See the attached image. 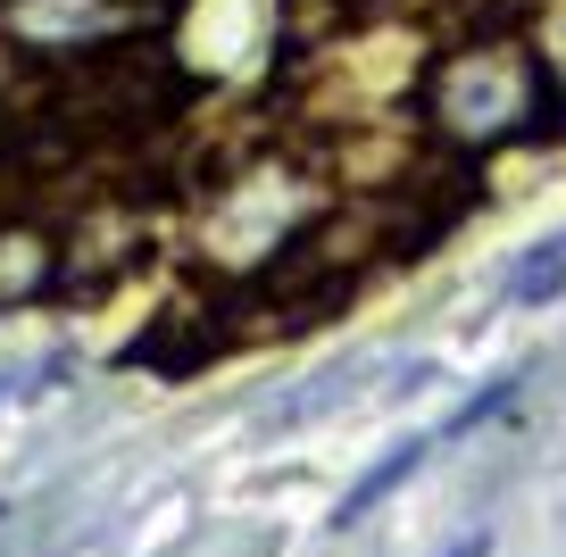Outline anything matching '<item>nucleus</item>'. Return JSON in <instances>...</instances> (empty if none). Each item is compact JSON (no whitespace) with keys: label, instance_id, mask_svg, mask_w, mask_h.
<instances>
[{"label":"nucleus","instance_id":"nucleus-1","mask_svg":"<svg viewBox=\"0 0 566 557\" xmlns=\"http://www.w3.org/2000/svg\"><path fill=\"white\" fill-rule=\"evenodd\" d=\"M417 108L450 150L492 158L509 141H533L558 117V84H549V67L525 42H459V51H442L424 67Z\"/></svg>","mask_w":566,"mask_h":557},{"label":"nucleus","instance_id":"nucleus-2","mask_svg":"<svg viewBox=\"0 0 566 557\" xmlns=\"http://www.w3.org/2000/svg\"><path fill=\"white\" fill-rule=\"evenodd\" d=\"M125 25H134L125 0H0V34H9V51H34V59L108 51Z\"/></svg>","mask_w":566,"mask_h":557},{"label":"nucleus","instance_id":"nucleus-3","mask_svg":"<svg viewBox=\"0 0 566 557\" xmlns=\"http://www.w3.org/2000/svg\"><path fill=\"white\" fill-rule=\"evenodd\" d=\"M67 275V250L51 242L42 225H0V308H18V299H42L51 283Z\"/></svg>","mask_w":566,"mask_h":557},{"label":"nucleus","instance_id":"nucleus-4","mask_svg":"<svg viewBox=\"0 0 566 557\" xmlns=\"http://www.w3.org/2000/svg\"><path fill=\"white\" fill-rule=\"evenodd\" d=\"M424 458H433V433H408V441H400V450H384V458H375V466H367V474H358V483H350V491H342V507H334V533H350V524H358V516H375V507H384V500H391V491H400V483H408V474H417V466H424Z\"/></svg>","mask_w":566,"mask_h":557},{"label":"nucleus","instance_id":"nucleus-5","mask_svg":"<svg viewBox=\"0 0 566 557\" xmlns=\"http://www.w3.org/2000/svg\"><path fill=\"white\" fill-rule=\"evenodd\" d=\"M358 383H367V358L325 366V375H308L301 391H283V400L266 408L259 433H292V424H308V417H334V408H350V400H358Z\"/></svg>","mask_w":566,"mask_h":557},{"label":"nucleus","instance_id":"nucleus-6","mask_svg":"<svg viewBox=\"0 0 566 557\" xmlns=\"http://www.w3.org/2000/svg\"><path fill=\"white\" fill-rule=\"evenodd\" d=\"M558 292H566V242H542V250L509 275V292H500V299H509V308H549Z\"/></svg>","mask_w":566,"mask_h":557},{"label":"nucleus","instance_id":"nucleus-7","mask_svg":"<svg viewBox=\"0 0 566 557\" xmlns=\"http://www.w3.org/2000/svg\"><path fill=\"white\" fill-rule=\"evenodd\" d=\"M450 557H492V533H475V540H459Z\"/></svg>","mask_w":566,"mask_h":557},{"label":"nucleus","instance_id":"nucleus-8","mask_svg":"<svg viewBox=\"0 0 566 557\" xmlns=\"http://www.w3.org/2000/svg\"><path fill=\"white\" fill-rule=\"evenodd\" d=\"M9 391H18V375H0V400H9Z\"/></svg>","mask_w":566,"mask_h":557},{"label":"nucleus","instance_id":"nucleus-9","mask_svg":"<svg viewBox=\"0 0 566 557\" xmlns=\"http://www.w3.org/2000/svg\"><path fill=\"white\" fill-rule=\"evenodd\" d=\"M125 9H142V0H125Z\"/></svg>","mask_w":566,"mask_h":557}]
</instances>
